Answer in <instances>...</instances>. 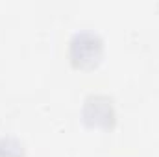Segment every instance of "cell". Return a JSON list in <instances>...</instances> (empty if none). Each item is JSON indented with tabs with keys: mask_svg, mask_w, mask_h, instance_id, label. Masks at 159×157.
<instances>
[{
	"mask_svg": "<svg viewBox=\"0 0 159 157\" xmlns=\"http://www.w3.org/2000/svg\"><path fill=\"white\" fill-rule=\"evenodd\" d=\"M0 157H24V148L17 139H0Z\"/></svg>",
	"mask_w": 159,
	"mask_h": 157,
	"instance_id": "3957f363",
	"label": "cell"
},
{
	"mask_svg": "<svg viewBox=\"0 0 159 157\" xmlns=\"http://www.w3.org/2000/svg\"><path fill=\"white\" fill-rule=\"evenodd\" d=\"M69 54L76 69H93L104 56V41L91 30L76 32L69 43Z\"/></svg>",
	"mask_w": 159,
	"mask_h": 157,
	"instance_id": "6da1fadb",
	"label": "cell"
},
{
	"mask_svg": "<svg viewBox=\"0 0 159 157\" xmlns=\"http://www.w3.org/2000/svg\"><path fill=\"white\" fill-rule=\"evenodd\" d=\"M81 117L91 128H111L115 124L113 102L104 94H91L83 102Z\"/></svg>",
	"mask_w": 159,
	"mask_h": 157,
	"instance_id": "7a4b0ae2",
	"label": "cell"
}]
</instances>
